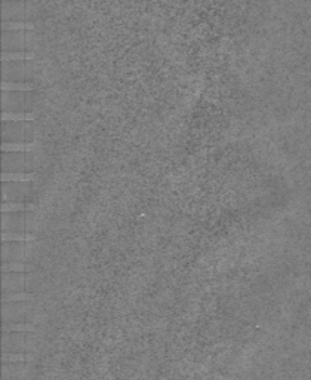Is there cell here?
Segmentation results:
<instances>
[{
  "label": "cell",
  "instance_id": "3957f363",
  "mask_svg": "<svg viewBox=\"0 0 311 380\" xmlns=\"http://www.w3.org/2000/svg\"><path fill=\"white\" fill-rule=\"evenodd\" d=\"M37 104L34 91H2V108L8 113H28Z\"/></svg>",
  "mask_w": 311,
  "mask_h": 380
},
{
  "label": "cell",
  "instance_id": "4fadbf2b",
  "mask_svg": "<svg viewBox=\"0 0 311 380\" xmlns=\"http://www.w3.org/2000/svg\"><path fill=\"white\" fill-rule=\"evenodd\" d=\"M3 274H33L34 266L30 263H2Z\"/></svg>",
  "mask_w": 311,
  "mask_h": 380
},
{
  "label": "cell",
  "instance_id": "7402d4cb",
  "mask_svg": "<svg viewBox=\"0 0 311 380\" xmlns=\"http://www.w3.org/2000/svg\"><path fill=\"white\" fill-rule=\"evenodd\" d=\"M9 30H34V23L26 21H2V31Z\"/></svg>",
  "mask_w": 311,
  "mask_h": 380
},
{
  "label": "cell",
  "instance_id": "ac0fdd59",
  "mask_svg": "<svg viewBox=\"0 0 311 380\" xmlns=\"http://www.w3.org/2000/svg\"><path fill=\"white\" fill-rule=\"evenodd\" d=\"M36 115L34 112H28V113H8L3 112L2 113V122H34Z\"/></svg>",
  "mask_w": 311,
  "mask_h": 380
},
{
  "label": "cell",
  "instance_id": "277c9868",
  "mask_svg": "<svg viewBox=\"0 0 311 380\" xmlns=\"http://www.w3.org/2000/svg\"><path fill=\"white\" fill-rule=\"evenodd\" d=\"M36 229V212H2V233H33Z\"/></svg>",
  "mask_w": 311,
  "mask_h": 380
},
{
  "label": "cell",
  "instance_id": "8992f818",
  "mask_svg": "<svg viewBox=\"0 0 311 380\" xmlns=\"http://www.w3.org/2000/svg\"><path fill=\"white\" fill-rule=\"evenodd\" d=\"M36 157L26 152H3L2 153V172L6 174H30L34 170Z\"/></svg>",
  "mask_w": 311,
  "mask_h": 380
},
{
  "label": "cell",
  "instance_id": "9a60e30c",
  "mask_svg": "<svg viewBox=\"0 0 311 380\" xmlns=\"http://www.w3.org/2000/svg\"><path fill=\"white\" fill-rule=\"evenodd\" d=\"M36 60L34 51H15V52H2V61H30Z\"/></svg>",
  "mask_w": 311,
  "mask_h": 380
},
{
  "label": "cell",
  "instance_id": "5bb4252c",
  "mask_svg": "<svg viewBox=\"0 0 311 380\" xmlns=\"http://www.w3.org/2000/svg\"><path fill=\"white\" fill-rule=\"evenodd\" d=\"M2 328L5 333H36L37 331L36 325L30 322H8V324H3Z\"/></svg>",
  "mask_w": 311,
  "mask_h": 380
},
{
  "label": "cell",
  "instance_id": "5b68a950",
  "mask_svg": "<svg viewBox=\"0 0 311 380\" xmlns=\"http://www.w3.org/2000/svg\"><path fill=\"white\" fill-rule=\"evenodd\" d=\"M36 135L34 122H2L3 143H34Z\"/></svg>",
  "mask_w": 311,
  "mask_h": 380
},
{
  "label": "cell",
  "instance_id": "52a82bcc",
  "mask_svg": "<svg viewBox=\"0 0 311 380\" xmlns=\"http://www.w3.org/2000/svg\"><path fill=\"white\" fill-rule=\"evenodd\" d=\"M36 43V33L33 30H9L2 31V52L31 51Z\"/></svg>",
  "mask_w": 311,
  "mask_h": 380
},
{
  "label": "cell",
  "instance_id": "ba28073f",
  "mask_svg": "<svg viewBox=\"0 0 311 380\" xmlns=\"http://www.w3.org/2000/svg\"><path fill=\"white\" fill-rule=\"evenodd\" d=\"M34 195L33 182H5L2 183L3 202H27Z\"/></svg>",
  "mask_w": 311,
  "mask_h": 380
},
{
  "label": "cell",
  "instance_id": "44dd1931",
  "mask_svg": "<svg viewBox=\"0 0 311 380\" xmlns=\"http://www.w3.org/2000/svg\"><path fill=\"white\" fill-rule=\"evenodd\" d=\"M34 296L31 293H12V294H3L2 302L3 303H20V302H33Z\"/></svg>",
  "mask_w": 311,
  "mask_h": 380
},
{
  "label": "cell",
  "instance_id": "8fae6325",
  "mask_svg": "<svg viewBox=\"0 0 311 380\" xmlns=\"http://www.w3.org/2000/svg\"><path fill=\"white\" fill-rule=\"evenodd\" d=\"M31 304L27 302H20V303H3V319H5V324L11 322V319H13V316H26L30 311H31Z\"/></svg>",
  "mask_w": 311,
  "mask_h": 380
},
{
  "label": "cell",
  "instance_id": "d6986e66",
  "mask_svg": "<svg viewBox=\"0 0 311 380\" xmlns=\"http://www.w3.org/2000/svg\"><path fill=\"white\" fill-rule=\"evenodd\" d=\"M34 233H2V242H34Z\"/></svg>",
  "mask_w": 311,
  "mask_h": 380
},
{
  "label": "cell",
  "instance_id": "2e32d148",
  "mask_svg": "<svg viewBox=\"0 0 311 380\" xmlns=\"http://www.w3.org/2000/svg\"><path fill=\"white\" fill-rule=\"evenodd\" d=\"M2 91H34L36 85L33 82H3L2 80Z\"/></svg>",
  "mask_w": 311,
  "mask_h": 380
},
{
  "label": "cell",
  "instance_id": "6da1fadb",
  "mask_svg": "<svg viewBox=\"0 0 311 380\" xmlns=\"http://www.w3.org/2000/svg\"><path fill=\"white\" fill-rule=\"evenodd\" d=\"M39 15V6L28 0H5L2 2V21H26L33 23Z\"/></svg>",
  "mask_w": 311,
  "mask_h": 380
},
{
  "label": "cell",
  "instance_id": "9c48e42d",
  "mask_svg": "<svg viewBox=\"0 0 311 380\" xmlns=\"http://www.w3.org/2000/svg\"><path fill=\"white\" fill-rule=\"evenodd\" d=\"M33 252V242H2L3 263H27Z\"/></svg>",
  "mask_w": 311,
  "mask_h": 380
},
{
  "label": "cell",
  "instance_id": "7a4b0ae2",
  "mask_svg": "<svg viewBox=\"0 0 311 380\" xmlns=\"http://www.w3.org/2000/svg\"><path fill=\"white\" fill-rule=\"evenodd\" d=\"M40 64L36 60L30 61H2L3 82H31L39 73Z\"/></svg>",
  "mask_w": 311,
  "mask_h": 380
},
{
  "label": "cell",
  "instance_id": "ffe728a7",
  "mask_svg": "<svg viewBox=\"0 0 311 380\" xmlns=\"http://www.w3.org/2000/svg\"><path fill=\"white\" fill-rule=\"evenodd\" d=\"M5 364H13V363H30L34 359L31 354H15V352H5L2 356Z\"/></svg>",
  "mask_w": 311,
  "mask_h": 380
},
{
  "label": "cell",
  "instance_id": "30bf717a",
  "mask_svg": "<svg viewBox=\"0 0 311 380\" xmlns=\"http://www.w3.org/2000/svg\"><path fill=\"white\" fill-rule=\"evenodd\" d=\"M31 274H3L2 276V289L3 294L12 293H27L24 289L31 282Z\"/></svg>",
  "mask_w": 311,
  "mask_h": 380
},
{
  "label": "cell",
  "instance_id": "e0dca14e",
  "mask_svg": "<svg viewBox=\"0 0 311 380\" xmlns=\"http://www.w3.org/2000/svg\"><path fill=\"white\" fill-rule=\"evenodd\" d=\"M36 143H2V152H26L33 153Z\"/></svg>",
  "mask_w": 311,
  "mask_h": 380
},
{
  "label": "cell",
  "instance_id": "603a6c76",
  "mask_svg": "<svg viewBox=\"0 0 311 380\" xmlns=\"http://www.w3.org/2000/svg\"><path fill=\"white\" fill-rule=\"evenodd\" d=\"M34 180V174H6L2 172V183L5 182H33Z\"/></svg>",
  "mask_w": 311,
  "mask_h": 380
},
{
  "label": "cell",
  "instance_id": "7c38bea8",
  "mask_svg": "<svg viewBox=\"0 0 311 380\" xmlns=\"http://www.w3.org/2000/svg\"><path fill=\"white\" fill-rule=\"evenodd\" d=\"M39 205L34 202H2V212H37Z\"/></svg>",
  "mask_w": 311,
  "mask_h": 380
}]
</instances>
